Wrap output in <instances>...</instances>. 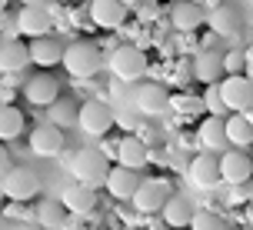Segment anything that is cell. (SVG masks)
<instances>
[{
	"label": "cell",
	"instance_id": "9c48e42d",
	"mask_svg": "<svg viewBox=\"0 0 253 230\" xmlns=\"http://www.w3.org/2000/svg\"><path fill=\"white\" fill-rule=\"evenodd\" d=\"M133 207L143 210V214H153V210H160L167 200V184L164 180H147V184H137V190H133Z\"/></svg>",
	"mask_w": 253,
	"mask_h": 230
},
{
	"label": "cell",
	"instance_id": "44dd1931",
	"mask_svg": "<svg viewBox=\"0 0 253 230\" xmlns=\"http://www.w3.org/2000/svg\"><path fill=\"white\" fill-rule=\"evenodd\" d=\"M170 20H173V27H177V30H197V27L203 24V10L197 7V3L183 0V3H177V7H173Z\"/></svg>",
	"mask_w": 253,
	"mask_h": 230
},
{
	"label": "cell",
	"instance_id": "277c9868",
	"mask_svg": "<svg viewBox=\"0 0 253 230\" xmlns=\"http://www.w3.org/2000/svg\"><path fill=\"white\" fill-rule=\"evenodd\" d=\"M220 90V100L223 107H233L237 114H250V103H253V84L247 74H230L223 84H216Z\"/></svg>",
	"mask_w": 253,
	"mask_h": 230
},
{
	"label": "cell",
	"instance_id": "52a82bcc",
	"mask_svg": "<svg viewBox=\"0 0 253 230\" xmlns=\"http://www.w3.org/2000/svg\"><path fill=\"white\" fill-rule=\"evenodd\" d=\"M110 70H114L117 80L133 84V80H140V77H143V70H147V57L140 53V47H120V50H114Z\"/></svg>",
	"mask_w": 253,
	"mask_h": 230
},
{
	"label": "cell",
	"instance_id": "2e32d148",
	"mask_svg": "<svg viewBox=\"0 0 253 230\" xmlns=\"http://www.w3.org/2000/svg\"><path fill=\"white\" fill-rule=\"evenodd\" d=\"M27 53H30V60L40 64V67H53V64H60V57H63L60 44L50 40V37H34V44L27 47Z\"/></svg>",
	"mask_w": 253,
	"mask_h": 230
},
{
	"label": "cell",
	"instance_id": "484cf974",
	"mask_svg": "<svg viewBox=\"0 0 253 230\" xmlns=\"http://www.w3.org/2000/svg\"><path fill=\"white\" fill-rule=\"evenodd\" d=\"M20 134H24V117H20V110L3 107L0 110V140H17Z\"/></svg>",
	"mask_w": 253,
	"mask_h": 230
},
{
	"label": "cell",
	"instance_id": "f1b7e54d",
	"mask_svg": "<svg viewBox=\"0 0 253 230\" xmlns=\"http://www.w3.org/2000/svg\"><path fill=\"white\" fill-rule=\"evenodd\" d=\"M220 60H223V70L227 74H243L247 70V77H250V50H230Z\"/></svg>",
	"mask_w": 253,
	"mask_h": 230
},
{
	"label": "cell",
	"instance_id": "4dcf8cb0",
	"mask_svg": "<svg viewBox=\"0 0 253 230\" xmlns=\"http://www.w3.org/2000/svg\"><path fill=\"white\" fill-rule=\"evenodd\" d=\"M187 227H193V230H216L220 227V217H213V214H190Z\"/></svg>",
	"mask_w": 253,
	"mask_h": 230
},
{
	"label": "cell",
	"instance_id": "7a4b0ae2",
	"mask_svg": "<svg viewBox=\"0 0 253 230\" xmlns=\"http://www.w3.org/2000/svg\"><path fill=\"white\" fill-rule=\"evenodd\" d=\"M126 103H130L140 117H160V114H167L170 97H167V90L160 87V84H140V87L130 90V100Z\"/></svg>",
	"mask_w": 253,
	"mask_h": 230
},
{
	"label": "cell",
	"instance_id": "4316f807",
	"mask_svg": "<svg viewBox=\"0 0 253 230\" xmlns=\"http://www.w3.org/2000/svg\"><path fill=\"white\" fill-rule=\"evenodd\" d=\"M210 27H213L220 37H233L237 34V13L230 10V7H220V10L210 13Z\"/></svg>",
	"mask_w": 253,
	"mask_h": 230
},
{
	"label": "cell",
	"instance_id": "8d00e7d4",
	"mask_svg": "<svg viewBox=\"0 0 253 230\" xmlns=\"http://www.w3.org/2000/svg\"><path fill=\"white\" fill-rule=\"evenodd\" d=\"M120 3H124V7H133V3H137V7H140L143 0H120Z\"/></svg>",
	"mask_w": 253,
	"mask_h": 230
},
{
	"label": "cell",
	"instance_id": "9a60e30c",
	"mask_svg": "<svg viewBox=\"0 0 253 230\" xmlns=\"http://www.w3.org/2000/svg\"><path fill=\"white\" fill-rule=\"evenodd\" d=\"M57 80H53L50 74H40V77H34V80H27V87H24V97L30 103H50V100H57Z\"/></svg>",
	"mask_w": 253,
	"mask_h": 230
},
{
	"label": "cell",
	"instance_id": "4fadbf2b",
	"mask_svg": "<svg viewBox=\"0 0 253 230\" xmlns=\"http://www.w3.org/2000/svg\"><path fill=\"white\" fill-rule=\"evenodd\" d=\"M30 150L40 153V157H53V153L63 150V134L60 127H53V124H43L30 134Z\"/></svg>",
	"mask_w": 253,
	"mask_h": 230
},
{
	"label": "cell",
	"instance_id": "d4e9b609",
	"mask_svg": "<svg viewBox=\"0 0 253 230\" xmlns=\"http://www.w3.org/2000/svg\"><path fill=\"white\" fill-rule=\"evenodd\" d=\"M160 210H164V217H167V224H170V227H187V224H190V214H193L183 197H170V200H164V207H160Z\"/></svg>",
	"mask_w": 253,
	"mask_h": 230
},
{
	"label": "cell",
	"instance_id": "e575fe53",
	"mask_svg": "<svg viewBox=\"0 0 253 230\" xmlns=\"http://www.w3.org/2000/svg\"><path fill=\"white\" fill-rule=\"evenodd\" d=\"M140 17H143V20H153V17H157V7H153V3H143V7H140Z\"/></svg>",
	"mask_w": 253,
	"mask_h": 230
},
{
	"label": "cell",
	"instance_id": "f546056e",
	"mask_svg": "<svg viewBox=\"0 0 253 230\" xmlns=\"http://www.w3.org/2000/svg\"><path fill=\"white\" fill-rule=\"evenodd\" d=\"M114 124H120L124 130H137V127H140V114L130 107V103H124V107L114 114Z\"/></svg>",
	"mask_w": 253,
	"mask_h": 230
},
{
	"label": "cell",
	"instance_id": "7402d4cb",
	"mask_svg": "<svg viewBox=\"0 0 253 230\" xmlns=\"http://www.w3.org/2000/svg\"><path fill=\"white\" fill-rule=\"evenodd\" d=\"M200 143L207 150H223L227 147V134H223V120L220 117H207L200 124Z\"/></svg>",
	"mask_w": 253,
	"mask_h": 230
},
{
	"label": "cell",
	"instance_id": "cb8c5ba5",
	"mask_svg": "<svg viewBox=\"0 0 253 230\" xmlns=\"http://www.w3.org/2000/svg\"><path fill=\"white\" fill-rule=\"evenodd\" d=\"M50 124L53 127H74L77 124V103L67 100V97H57V100H50Z\"/></svg>",
	"mask_w": 253,
	"mask_h": 230
},
{
	"label": "cell",
	"instance_id": "30bf717a",
	"mask_svg": "<svg viewBox=\"0 0 253 230\" xmlns=\"http://www.w3.org/2000/svg\"><path fill=\"white\" fill-rule=\"evenodd\" d=\"M103 184H107V190L114 193L117 200H130L133 197V190H137V170H130V167H114V170H107V177H103Z\"/></svg>",
	"mask_w": 253,
	"mask_h": 230
},
{
	"label": "cell",
	"instance_id": "5b68a950",
	"mask_svg": "<svg viewBox=\"0 0 253 230\" xmlns=\"http://www.w3.org/2000/svg\"><path fill=\"white\" fill-rule=\"evenodd\" d=\"M107 160H103L97 150H80L74 153V160H70V174L77 177V184H87V187H97V184H103V177H107Z\"/></svg>",
	"mask_w": 253,
	"mask_h": 230
},
{
	"label": "cell",
	"instance_id": "8fae6325",
	"mask_svg": "<svg viewBox=\"0 0 253 230\" xmlns=\"http://www.w3.org/2000/svg\"><path fill=\"white\" fill-rule=\"evenodd\" d=\"M90 17L97 27H107V30H117V27L126 20V7L120 0H93L90 3Z\"/></svg>",
	"mask_w": 253,
	"mask_h": 230
},
{
	"label": "cell",
	"instance_id": "8992f818",
	"mask_svg": "<svg viewBox=\"0 0 253 230\" xmlns=\"http://www.w3.org/2000/svg\"><path fill=\"white\" fill-rule=\"evenodd\" d=\"M77 124H80L84 134L100 137V134H107L110 124H114V110H110L107 103H100V100H87L84 107H77Z\"/></svg>",
	"mask_w": 253,
	"mask_h": 230
},
{
	"label": "cell",
	"instance_id": "d590c367",
	"mask_svg": "<svg viewBox=\"0 0 253 230\" xmlns=\"http://www.w3.org/2000/svg\"><path fill=\"white\" fill-rule=\"evenodd\" d=\"M7 170H10V157H7V150L0 147V177H3Z\"/></svg>",
	"mask_w": 253,
	"mask_h": 230
},
{
	"label": "cell",
	"instance_id": "ac0fdd59",
	"mask_svg": "<svg viewBox=\"0 0 253 230\" xmlns=\"http://www.w3.org/2000/svg\"><path fill=\"white\" fill-rule=\"evenodd\" d=\"M17 27H20V34L40 37V34L50 27V13L43 10V7H24V10H20V17H17Z\"/></svg>",
	"mask_w": 253,
	"mask_h": 230
},
{
	"label": "cell",
	"instance_id": "e0dca14e",
	"mask_svg": "<svg viewBox=\"0 0 253 230\" xmlns=\"http://www.w3.org/2000/svg\"><path fill=\"white\" fill-rule=\"evenodd\" d=\"M223 134H227V143H233V147H250V140H253L250 114H237L230 120H223Z\"/></svg>",
	"mask_w": 253,
	"mask_h": 230
},
{
	"label": "cell",
	"instance_id": "836d02e7",
	"mask_svg": "<svg viewBox=\"0 0 253 230\" xmlns=\"http://www.w3.org/2000/svg\"><path fill=\"white\" fill-rule=\"evenodd\" d=\"M230 200H233V204H247V200H250V187H243V184H230Z\"/></svg>",
	"mask_w": 253,
	"mask_h": 230
},
{
	"label": "cell",
	"instance_id": "ba28073f",
	"mask_svg": "<svg viewBox=\"0 0 253 230\" xmlns=\"http://www.w3.org/2000/svg\"><path fill=\"white\" fill-rule=\"evenodd\" d=\"M216 170H220V180L223 184H247L253 174V164H250V157L240 150H230L220 157V164H216Z\"/></svg>",
	"mask_w": 253,
	"mask_h": 230
},
{
	"label": "cell",
	"instance_id": "603a6c76",
	"mask_svg": "<svg viewBox=\"0 0 253 230\" xmlns=\"http://www.w3.org/2000/svg\"><path fill=\"white\" fill-rule=\"evenodd\" d=\"M193 74H197V80H203V84H216L220 74H223V60H220V53H200L197 64H193Z\"/></svg>",
	"mask_w": 253,
	"mask_h": 230
},
{
	"label": "cell",
	"instance_id": "83f0119b",
	"mask_svg": "<svg viewBox=\"0 0 253 230\" xmlns=\"http://www.w3.org/2000/svg\"><path fill=\"white\" fill-rule=\"evenodd\" d=\"M37 220L43 224V227H50V230H57V227H63V224H67V217H63V207H60V204H53V200L40 204Z\"/></svg>",
	"mask_w": 253,
	"mask_h": 230
},
{
	"label": "cell",
	"instance_id": "ffe728a7",
	"mask_svg": "<svg viewBox=\"0 0 253 230\" xmlns=\"http://www.w3.org/2000/svg\"><path fill=\"white\" fill-rule=\"evenodd\" d=\"M30 64V53H27V47L20 44V40H10V44H3L0 47V70H24V67Z\"/></svg>",
	"mask_w": 253,
	"mask_h": 230
},
{
	"label": "cell",
	"instance_id": "d6986e66",
	"mask_svg": "<svg viewBox=\"0 0 253 230\" xmlns=\"http://www.w3.org/2000/svg\"><path fill=\"white\" fill-rule=\"evenodd\" d=\"M117 160L124 167H130V170H137V167L147 164V147H143L137 137H124L120 147H117Z\"/></svg>",
	"mask_w": 253,
	"mask_h": 230
},
{
	"label": "cell",
	"instance_id": "d6a6232c",
	"mask_svg": "<svg viewBox=\"0 0 253 230\" xmlns=\"http://www.w3.org/2000/svg\"><path fill=\"white\" fill-rule=\"evenodd\" d=\"M170 107H177L180 114H193V110H200V100H190V97H170Z\"/></svg>",
	"mask_w": 253,
	"mask_h": 230
},
{
	"label": "cell",
	"instance_id": "5bb4252c",
	"mask_svg": "<svg viewBox=\"0 0 253 230\" xmlns=\"http://www.w3.org/2000/svg\"><path fill=\"white\" fill-rule=\"evenodd\" d=\"M93 204H97V197H93V187H87V184H77V187H67L63 190V210L67 214L84 217V214L93 210Z\"/></svg>",
	"mask_w": 253,
	"mask_h": 230
},
{
	"label": "cell",
	"instance_id": "1f68e13d",
	"mask_svg": "<svg viewBox=\"0 0 253 230\" xmlns=\"http://www.w3.org/2000/svg\"><path fill=\"white\" fill-rule=\"evenodd\" d=\"M203 107H207V110H210L213 117H220V110H223V100H220V90H216V84H210V87H207Z\"/></svg>",
	"mask_w": 253,
	"mask_h": 230
},
{
	"label": "cell",
	"instance_id": "74e56055",
	"mask_svg": "<svg viewBox=\"0 0 253 230\" xmlns=\"http://www.w3.org/2000/svg\"><path fill=\"white\" fill-rule=\"evenodd\" d=\"M0 224H3V220H0Z\"/></svg>",
	"mask_w": 253,
	"mask_h": 230
},
{
	"label": "cell",
	"instance_id": "3957f363",
	"mask_svg": "<svg viewBox=\"0 0 253 230\" xmlns=\"http://www.w3.org/2000/svg\"><path fill=\"white\" fill-rule=\"evenodd\" d=\"M60 60H63V67H67L74 77H93L97 70H100V53H97V47L87 44V40L70 44V47L63 50Z\"/></svg>",
	"mask_w": 253,
	"mask_h": 230
},
{
	"label": "cell",
	"instance_id": "6da1fadb",
	"mask_svg": "<svg viewBox=\"0 0 253 230\" xmlns=\"http://www.w3.org/2000/svg\"><path fill=\"white\" fill-rule=\"evenodd\" d=\"M0 190L7 193L13 204L34 200V197L40 193V174H37V170H30V167H10V170L3 174Z\"/></svg>",
	"mask_w": 253,
	"mask_h": 230
},
{
	"label": "cell",
	"instance_id": "7c38bea8",
	"mask_svg": "<svg viewBox=\"0 0 253 230\" xmlns=\"http://www.w3.org/2000/svg\"><path fill=\"white\" fill-rule=\"evenodd\" d=\"M187 180L193 184V187H200V190L216 187V184H220L216 160H210V157H193V160H190V167H187Z\"/></svg>",
	"mask_w": 253,
	"mask_h": 230
}]
</instances>
